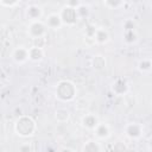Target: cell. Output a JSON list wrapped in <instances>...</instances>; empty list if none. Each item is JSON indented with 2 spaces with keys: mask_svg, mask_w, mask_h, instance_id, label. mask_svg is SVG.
I'll list each match as a JSON object with an SVG mask.
<instances>
[{
  "mask_svg": "<svg viewBox=\"0 0 152 152\" xmlns=\"http://www.w3.org/2000/svg\"><path fill=\"white\" fill-rule=\"evenodd\" d=\"M13 131L14 133L24 139L31 138L37 132V122L36 120L26 114H23L17 118V120L13 124Z\"/></svg>",
  "mask_w": 152,
  "mask_h": 152,
  "instance_id": "6da1fadb",
  "label": "cell"
},
{
  "mask_svg": "<svg viewBox=\"0 0 152 152\" xmlns=\"http://www.w3.org/2000/svg\"><path fill=\"white\" fill-rule=\"evenodd\" d=\"M77 96V87L70 80H59L55 87V97L62 103L72 102Z\"/></svg>",
  "mask_w": 152,
  "mask_h": 152,
  "instance_id": "7a4b0ae2",
  "label": "cell"
},
{
  "mask_svg": "<svg viewBox=\"0 0 152 152\" xmlns=\"http://www.w3.org/2000/svg\"><path fill=\"white\" fill-rule=\"evenodd\" d=\"M26 32H27V36L31 39L37 40V39H42L44 37H46V34H48V27H46V25L44 24L43 20L31 21L27 25Z\"/></svg>",
  "mask_w": 152,
  "mask_h": 152,
  "instance_id": "3957f363",
  "label": "cell"
},
{
  "mask_svg": "<svg viewBox=\"0 0 152 152\" xmlns=\"http://www.w3.org/2000/svg\"><path fill=\"white\" fill-rule=\"evenodd\" d=\"M124 133L129 140H140L144 137L145 127L142 124L137 121L127 122L124 127Z\"/></svg>",
  "mask_w": 152,
  "mask_h": 152,
  "instance_id": "277c9868",
  "label": "cell"
},
{
  "mask_svg": "<svg viewBox=\"0 0 152 152\" xmlns=\"http://www.w3.org/2000/svg\"><path fill=\"white\" fill-rule=\"evenodd\" d=\"M59 17L62 19V23H63V26H74L76 25L78 21H80V18H78V14H77V11L75 8H71L66 5H64L61 10H59Z\"/></svg>",
  "mask_w": 152,
  "mask_h": 152,
  "instance_id": "5b68a950",
  "label": "cell"
},
{
  "mask_svg": "<svg viewBox=\"0 0 152 152\" xmlns=\"http://www.w3.org/2000/svg\"><path fill=\"white\" fill-rule=\"evenodd\" d=\"M24 14L26 17V19L28 20V23L31 21H38V20H42L43 15H44V11H43V7L36 2H32V4H28L25 10H24Z\"/></svg>",
  "mask_w": 152,
  "mask_h": 152,
  "instance_id": "8992f818",
  "label": "cell"
},
{
  "mask_svg": "<svg viewBox=\"0 0 152 152\" xmlns=\"http://www.w3.org/2000/svg\"><path fill=\"white\" fill-rule=\"evenodd\" d=\"M11 59L17 65H24L28 62V48L24 45L15 46L11 52Z\"/></svg>",
  "mask_w": 152,
  "mask_h": 152,
  "instance_id": "52a82bcc",
  "label": "cell"
},
{
  "mask_svg": "<svg viewBox=\"0 0 152 152\" xmlns=\"http://www.w3.org/2000/svg\"><path fill=\"white\" fill-rule=\"evenodd\" d=\"M110 91L115 96H125L129 91V83L124 77H118L110 83Z\"/></svg>",
  "mask_w": 152,
  "mask_h": 152,
  "instance_id": "ba28073f",
  "label": "cell"
},
{
  "mask_svg": "<svg viewBox=\"0 0 152 152\" xmlns=\"http://www.w3.org/2000/svg\"><path fill=\"white\" fill-rule=\"evenodd\" d=\"M93 132L95 134V139L99 140V141L107 140V139H109L112 137V128L107 122L100 121Z\"/></svg>",
  "mask_w": 152,
  "mask_h": 152,
  "instance_id": "9c48e42d",
  "label": "cell"
},
{
  "mask_svg": "<svg viewBox=\"0 0 152 152\" xmlns=\"http://www.w3.org/2000/svg\"><path fill=\"white\" fill-rule=\"evenodd\" d=\"M43 21H44V24L46 25L48 30L57 31V30H61V28L63 27V23H62V19H61L58 12L49 13V14L46 15V18H45Z\"/></svg>",
  "mask_w": 152,
  "mask_h": 152,
  "instance_id": "30bf717a",
  "label": "cell"
},
{
  "mask_svg": "<svg viewBox=\"0 0 152 152\" xmlns=\"http://www.w3.org/2000/svg\"><path fill=\"white\" fill-rule=\"evenodd\" d=\"M99 122H100V119H99V116H97L96 114H94V113L84 114V115L81 118V126H82L84 129H87V131H94Z\"/></svg>",
  "mask_w": 152,
  "mask_h": 152,
  "instance_id": "8fae6325",
  "label": "cell"
},
{
  "mask_svg": "<svg viewBox=\"0 0 152 152\" xmlns=\"http://www.w3.org/2000/svg\"><path fill=\"white\" fill-rule=\"evenodd\" d=\"M45 57V51L42 46L33 45L28 48V61L32 63H40Z\"/></svg>",
  "mask_w": 152,
  "mask_h": 152,
  "instance_id": "7c38bea8",
  "label": "cell"
},
{
  "mask_svg": "<svg viewBox=\"0 0 152 152\" xmlns=\"http://www.w3.org/2000/svg\"><path fill=\"white\" fill-rule=\"evenodd\" d=\"M109 38H110V36H109V32L107 31V28H104V27H96L95 33L93 36V40H94L95 44L104 45V44H107L109 42Z\"/></svg>",
  "mask_w": 152,
  "mask_h": 152,
  "instance_id": "4fadbf2b",
  "label": "cell"
},
{
  "mask_svg": "<svg viewBox=\"0 0 152 152\" xmlns=\"http://www.w3.org/2000/svg\"><path fill=\"white\" fill-rule=\"evenodd\" d=\"M139 40V36L137 30H127V31H122V42L125 45L127 46H132L135 45Z\"/></svg>",
  "mask_w": 152,
  "mask_h": 152,
  "instance_id": "5bb4252c",
  "label": "cell"
},
{
  "mask_svg": "<svg viewBox=\"0 0 152 152\" xmlns=\"http://www.w3.org/2000/svg\"><path fill=\"white\" fill-rule=\"evenodd\" d=\"M137 70L141 75H150L152 72V61L151 58H141L137 63Z\"/></svg>",
  "mask_w": 152,
  "mask_h": 152,
  "instance_id": "9a60e30c",
  "label": "cell"
},
{
  "mask_svg": "<svg viewBox=\"0 0 152 152\" xmlns=\"http://www.w3.org/2000/svg\"><path fill=\"white\" fill-rule=\"evenodd\" d=\"M81 152H103V151H102V145L100 144L99 140L89 139L83 144Z\"/></svg>",
  "mask_w": 152,
  "mask_h": 152,
  "instance_id": "2e32d148",
  "label": "cell"
},
{
  "mask_svg": "<svg viewBox=\"0 0 152 152\" xmlns=\"http://www.w3.org/2000/svg\"><path fill=\"white\" fill-rule=\"evenodd\" d=\"M55 120L59 124H65L70 120V110L66 109L65 107H59L55 110Z\"/></svg>",
  "mask_w": 152,
  "mask_h": 152,
  "instance_id": "e0dca14e",
  "label": "cell"
},
{
  "mask_svg": "<svg viewBox=\"0 0 152 152\" xmlns=\"http://www.w3.org/2000/svg\"><path fill=\"white\" fill-rule=\"evenodd\" d=\"M91 66L95 70H102L106 68V58L101 55H96L91 59Z\"/></svg>",
  "mask_w": 152,
  "mask_h": 152,
  "instance_id": "ac0fdd59",
  "label": "cell"
},
{
  "mask_svg": "<svg viewBox=\"0 0 152 152\" xmlns=\"http://www.w3.org/2000/svg\"><path fill=\"white\" fill-rule=\"evenodd\" d=\"M102 4L109 10H120L121 7L125 6V1H119V0H104Z\"/></svg>",
  "mask_w": 152,
  "mask_h": 152,
  "instance_id": "d6986e66",
  "label": "cell"
},
{
  "mask_svg": "<svg viewBox=\"0 0 152 152\" xmlns=\"http://www.w3.org/2000/svg\"><path fill=\"white\" fill-rule=\"evenodd\" d=\"M76 11H77L78 18H80V20H81V19H84V18H88V15H89V13H90V7H89L88 4L82 2L81 6H80Z\"/></svg>",
  "mask_w": 152,
  "mask_h": 152,
  "instance_id": "ffe728a7",
  "label": "cell"
},
{
  "mask_svg": "<svg viewBox=\"0 0 152 152\" xmlns=\"http://www.w3.org/2000/svg\"><path fill=\"white\" fill-rule=\"evenodd\" d=\"M127 30H137V23L132 18H127L122 21V31Z\"/></svg>",
  "mask_w": 152,
  "mask_h": 152,
  "instance_id": "44dd1931",
  "label": "cell"
},
{
  "mask_svg": "<svg viewBox=\"0 0 152 152\" xmlns=\"http://www.w3.org/2000/svg\"><path fill=\"white\" fill-rule=\"evenodd\" d=\"M21 2L18 1V0H0V6L1 7H5V8H14L17 6H19Z\"/></svg>",
  "mask_w": 152,
  "mask_h": 152,
  "instance_id": "7402d4cb",
  "label": "cell"
},
{
  "mask_svg": "<svg viewBox=\"0 0 152 152\" xmlns=\"http://www.w3.org/2000/svg\"><path fill=\"white\" fill-rule=\"evenodd\" d=\"M18 152H32V146L30 142H23L18 147Z\"/></svg>",
  "mask_w": 152,
  "mask_h": 152,
  "instance_id": "603a6c76",
  "label": "cell"
},
{
  "mask_svg": "<svg viewBox=\"0 0 152 152\" xmlns=\"http://www.w3.org/2000/svg\"><path fill=\"white\" fill-rule=\"evenodd\" d=\"M81 4H82V1H80V0H71V1L65 2L66 6H69V7H71V8H75V10H77V8L81 6Z\"/></svg>",
  "mask_w": 152,
  "mask_h": 152,
  "instance_id": "cb8c5ba5",
  "label": "cell"
},
{
  "mask_svg": "<svg viewBox=\"0 0 152 152\" xmlns=\"http://www.w3.org/2000/svg\"><path fill=\"white\" fill-rule=\"evenodd\" d=\"M46 152H58V150L57 148H55V146H48L46 147Z\"/></svg>",
  "mask_w": 152,
  "mask_h": 152,
  "instance_id": "d4e9b609",
  "label": "cell"
},
{
  "mask_svg": "<svg viewBox=\"0 0 152 152\" xmlns=\"http://www.w3.org/2000/svg\"><path fill=\"white\" fill-rule=\"evenodd\" d=\"M58 152H75V151L71 150V148H69V147H63V148L58 150Z\"/></svg>",
  "mask_w": 152,
  "mask_h": 152,
  "instance_id": "484cf974",
  "label": "cell"
},
{
  "mask_svg": "<svg viewBox=\"0 0 152 152\" xmlns=\"http://www.w3.org/2000/svg\"><path fill=\"white\" fill-rule=\"evenodd\" d=\"M0 122H1V120H0Z\"/></svg>",
  "mask_w": 152,
  "mask_h": 152,
  "instance_id": "4316f807",
  "label": "cell"
}]
</instances>
